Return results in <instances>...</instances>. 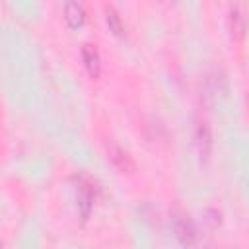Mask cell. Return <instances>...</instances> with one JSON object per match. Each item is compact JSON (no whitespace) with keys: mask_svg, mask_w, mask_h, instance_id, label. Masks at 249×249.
Returning a JSON list of instances; mask_svg holds the SVG:
<instances>
[{"mask_svg":"<svg viewBox=\"0 0 249 249\" xmlns=\"http://www.w3.org/2000/svg\"><path fill=\"white\" fill-rule=\"evenodd\" d=\"M230 23H231V33L235 37H243L245 31V16L241 12V6H233L230 12Z\"/></svg>","mask_w":249,"mask_h":249,"instance_id":"cell-8","label":"cell"},{"mask_svg":"<svg viewBox=\"0 0 249 249\" xmlns=\"http://www.w3.org/2000/svg\"><path fill=\"white\" fill-rule=\"evenodd\" d=\"M107 154H109V160L115 163V167L121 169L123 173H132V171L136 169L134 160H132L130 154H128L126 150H123L121 146H117V144L111 142V144L107 146Z\"/></svg>","mask_w":249,"mask_h":249,"instance_id":"cell-2","label":"cell"},{"mask_svg":"<svg viewBox=\"0 0 249 249\" xmlns=\"http://www.w3.org/2000/svg\"><path fill=\"white\" fill-rule=\"evenodd\" d=\"M0 247H2V241H0Z\"/></svg>","mask_w":249,"mask_h":249,"instance_id":"cell-9","label":"cell"},{"mask_svg":"<svg viewBox=\"0 0 249 249\" xmlns=\"http://www.w3.org/2000/svg\"><path fill=\"white\" fill-rule=\"evenodd\" d=\"M171 226H173V231H175L177 241H179L185 249H195L198 235H196V228H195V224L189 220V216H185V214H175V216L171 218Z\"/></svg>","mask_w":249,"mask_h":249,"instance_id":"cell-1","label":"cell"},{"mask_svg":"<svg viewBox=\"0 0 249 249\" xmlns=\"http://www.w3.org/2000/svg\"><path fill=\"white\" fill-rule=\"evenodd\" d=\"M82 58H84V64H86V70L91 78H99V72H101V58H99V53H97V47L93 43H84L82 45Z\"/></svg>","mask_w":249,"mask_h":249,"instance_id":"cell-4","label":"cell"},{"mask_svg":"<svg viewBox=\"0 0 249 249\" xmlns=\"http://www.w3.org/2000/svg\"><path fill=\"white\" fill-rule=\"evenodd\" d=\"M105 19H107V25L109 29L115 33V35H124V25H123V19L119 16V12L111 6H105Z\"/></svg>","mask_w":249,"mask_h":249,"instance_id":"cell-7","label":"cell"},{"mask_svg":"<svg viewBox=\"0 0 249 249\" xmlns=\"http://www.w3.org/2000/svg\"><path fill=\"white\" fill-rule=\"evenodd\" d=\"M76 193H78V206H80L82 218L86 220L91 210V204H93V185L88 179L80 177L78 185H76Z\"/></svg>","mask_w":249,"mask_h":249,"instance_id":"cell-3","label":"cell"},{"mask_svg":"<svg viewBox=\"0 0 249 249\" xmlns=\"http://www.w3.org/2000/svg\"><path fill=\"white\" fill-rule=\"evenodd\" d=\"M64 19H66V23L72 29L80 27L86 21V12H84L82 4H78V2H66L64 4Z\"/></svg>","mask_w":249,"mask_h":249,"instance_id":"cell-6","label":"cell"},{"mask_svg":"<svg viewBox=\"0 0 249 249\" xmlns=\"http://www.w3.org/2000/svg\"><path fill=\"white\" fill-rule=\"evenodd\" d=\"M195 144H196V150L200 154V158H208L210 154V148H212V134H210V126L202 121L196 124V130H195Z\"/></svg>","mask_w":249,"mask_h":249,"instance_id":"cell-5","label":"cell"}]
</instances>
